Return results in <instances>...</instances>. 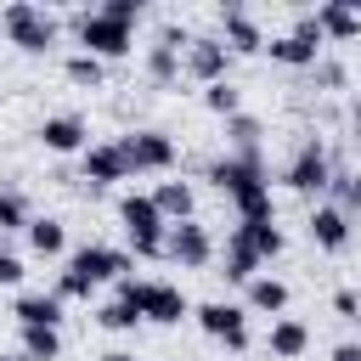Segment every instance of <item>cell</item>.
<instances>
[{
	"mask_svg": "<svg viewBox=\"0 0 361 361\" xmlns=\"http://www.w3.org/2000/svg\"><path fill=\"white\" fill-rule=\"evenodd\" d=\"M192 322L220 338L226 350H248V310L243 305H226V299H209V305H192Z\"/></svg>",
	"mask_w": 361,
	"mask_h": 361,
	"instance_id": "ba28073f",
	"label": "cell"
},
{
	"mask_svg": "<svg viewBox=\"0 0 361 361\" xmlns=\"http://www.w3.org/2000/svg\"><path fill=\"white\" fill-rule=\"evenodd\" d=\"M180 68H186L197 85H220V79L231 73V51H226V39H214V34H197V39L186 45Z\"/></svg>",
	"mask_w": 361,
	"mask_h": 361,
	"instance_id": "30bf717a",
	"label": "cell"
},
{
	"mask_svg": "<svg viewBox=\"0 0 361 361\" xmlns=\"http://www.w3.org/2000/svg\"><path fill=\"white\" fill-rule=\"evenodd\" d=\"M28 197L23 192H0V231H28Z\"/></svg>",
	"mask_w": 361,
	"mask_h": 361,
	"instance_id": "f546056e",
	"label": "cell"
},
{
	"mask_svg": "<svg viewBox=\"0 0 361 361\" xmlns=\"http://www.w3.org/2000/svg\"><path fill=\"white\" fill-rule=\"evenodd\" d=\"M11 316H17V327H62V299L56 293H17Z\"/></svg>",
	"mask_w": 361,
	"mask_h": 361,
	"instance_id": "e0dca14e",
	"label": "cell"
},
{
	"mask_svg": "<svg viewBox=\"0 0 361 361\" xmlns=\"http://www.w3.org/2000/svg\"><path fill=\"white\" fill-rule=\"evenodd\" d=\"M355 322H361V305H355Z\"/></svg>",
	"mask_w": 361,
	"mask_h": 361,
	"instance_id": "f35d334b",
	"label": "cell"
},
{
	"mask_svg": "<svg viewBox=\"0 0 361 361\" xmlns=\"http://www.w3.org/2000/svg\"><path fill=\"white\" fill-rule=\"evenodd\" d=\"M310 237H316V248L344 254V248H350V214L333 209V203H316V209H310Z\"/></svg>",
	"mask_w": 361,
	"mask_h": 361,
	"instance_id": "5bb4252c",
	"label": "cell"
},
{
	"mask_svg": "<svg viewBox=\"0 0 361 361\" xmlns=\"http://www.w3.org/2000/svg\"><path fill=\"white\" fill-rule=\"evenodd\" d=\"M0 28H6V39L17 45V51H51L56 45V17L45 11V6H34V0H11L6 11H0Z\"/></svg>",
	"mask_w": 361,
	"mask_h": 361,
	"instance_id": "277c9868",
	"label": "cell"
},
{
	"mask_svg": "<svg viewBox=\"0 0 361 361\" xmlns=\"http://www.w3.org/2000/svg\"><path fill=\"white\" fill-rule=\"evenodd\" d=\"M118 299L135 305L141 322H158V327H175V322L192 316V305H186V293H180L175 282H141V276H124V282H118Z\"/></svg>",
	"mask_w": 361,
	"mask_h": 361,
	"instance_id": "7a4b0ae2",
	"label": "cell"
},
{
	"mask_svg": "<svg viewBox=\"0 0 361 361\" xmlns=\"http://www.w3.org/2000/svg\"><path fill=\"white\" fill-rule=\"evenodd\" d=\"M102 361H135V355H130V350H107Z\"/></svg>",
	"mask_w": 361,
	"mask_h": 361,
	"instance_id": "8d00e7d4",
	"label": "cell"
},
{
	"mask_svg": "<svg viewBox=\"0 0 361 361\" xmlns=\"http://www.w3.org/2000/svg\"><path fill=\"white\" fill-rule=\"evenodd\" d=\"M180 56H186V51H175V45L152 39V45H147V73H152L158 85H175V79H180Z\"/></svg>",
	"mask_w": 361,
	"mask_h": 361,
	"instance_id": "484cf974",
	"label": "cell"
},
{
	"mask_svg": "<svg viewBox=\"0 0 361 361\" xmlns=\"http://www.w3.org/2000/svg\"><path fill=\"white\" fill-rule=\"evenodd\" d=\"M265 51H271V62H282V68H316V45H305V39H293V34L265 39Z\"/></svg>",
	"mask_w": 361,
	"mask_h": 361,
	"instance_id": "603a6c76",
	"label": "cell"
},
{
	"mask_svg": "<svg viewBox=\"0 0 361 361\" xmlns=\"http://www.w3.org/2000/svg\"><path fill=\"white\" fill-rule=\"evenodd\" d=\"M203 107H209L214 118H237V113H243V90H237L231 79H220V85H203Z\"/></svg>",
	"mask_w": 361,
	"mask_h": 361,
	"instance_id": "4316f807",
	"label": "cell"
},
{
	"mask_svg": "<svg viewBox=\"0 0 361 361\" xmlns=\"http://www.w3.org/2000/svg\"><path fill=\"white\" fill-rule=\"evenodd\" d=\"M96 322H102V327H113V333H130V327L141 322V310H135V305H124V299H107V305L96 310Z\"/></svg>",
	"mask_w": 361,
	"mask_h": 361,
	"instance_id": "4dcf8cb0",
	"label": "cell"
},
{
	"mask_svg": "<svg viewBox=\"0 0 361 361\" xmlns=\"http://www.w3.org/2000/svg\"><path fill=\"white\" fill-rule=\"evenodd\" d=\"M0 361H23V355H0Z\"/></svg>",
	"mask_w": 361,
	"mask_h": 361,
	"instance_id": "74e56055",
	"label": "cell"
},
{
	"mask_svg": "<svg viewBox=\"0 0 361 361\" xmlns=\"http://www.w3.org/2000/svg\"><path fill=\"white\" fill-rule=\"evenodd\" d=\"M118 220H124V237H130V248H135L141 259H164V231H169V220L158 214V203H152L147 192H124V197H118Z\"/></svg>",
	"mask_w": 361,
	"mask_h": 361,
	"instance_id": "3957f363",
	"label": "cell"
},
{
	"mask_svg": "<svg viewBox=\"0 0 361 361\" xmlns=\"http://www.w3.org/2000/svg\"><path fill=\"white\" fill-rule=\"evenodd\" d=\"M39 147L68 158V152H85V147H90V130H85L79 113H51V118L39 124Z\"/></svg>",
	"mask_w": 361,
	"mask_h": 361,
	"instance_id": "4fadbf2b",
	"label": "cell"
},
{
	"mask_svg": "<svg viewBox=\"0 0 361 361\" xmlns=\"http://www.w3.org/2000/svg\"><path fill=\"white\" fill-rule=\"evenodd\" d=\"M118 152H124L130 175H164V169H175V141L164 130H130V135H118Z\"/></svg>",
	"mask_w": 361,
	"mask_h": 361,
	"instance_id": "8992f818",
	"label": "cell"
},
{
	"mask_svg": "<svg viewBox=\"0 0 361 361\" xmlns=\"http://www.w3.org/2000/svg\"><path fill=\"white\" fill-rule=\"evenodd\" d=\"M62 73H68V79H73V85H90V90H96V85H102V79H107V62H96V56H90V51H73V56H68V62H62Z\"/></svg>",
	"mask_w": 361,
	"mask_h": 361,
	"instance_id": "83f0119b",
	"label": "cell"
},
{
	"mask_svg": "<svg viewBox=\"0 0 361 361\" xmlns=\"http://www.w3.org/2000/svg\"><path fill=\"white\" fill-rule=\"evenodd\" d=\"M265 344H271V355H276V361H299V355L310 350V327H305L299 316H276V322H271V333H265Z\"/></svg>",
	"mask_w": 361,
	"mask_h": 361,
	"instance_id": "2e32d148",
	"label": "cell"
},
{
	"mask_svg": "<svg viewBox=\"0 0 361 361\" xmlns=\"http://www.w3.org/2000/svg\"><path fill=\"white\" fill-rule=\"evenodd\" d=\"M282 180H288L299 197H316V192H327V186H333V164H327V147H322V141H305V147L288 158Z\"/></svg>",
	"mask_w": 361,
	"mask_h": 361,
	"instance_id": "9c48e42d",
	"label": "cell"
},
{
	"mask_svg": "<svg viewBox=\"0 0 361 361\" xmlns=\"http://www.w3.org/2000/svg\"><path fill=\"white\" fill-rule=\"evenodd\" d=\"M130 276V254L124 248H107V243H85L68 254L62 265V282H56V299H90L102 282H124Z\"/></svg>",
	"mask_w": 361,
	"mask_h": 361,
	"instance_id": "6da1fadb",
	"label": "cell"
},
{
	"mask_svg": "<svg viewBox=\"0 0 361 361\" xmlns=\"http://www.w3.org/2000/svg\"><path fill=\"white\" fill-rule=\"evenodd\" d=\"M220 28H226L220 39H226L231 56H237V51H243V56H248V51H265V34H259V23H254L243 6H226V11H220Z\"/></svg>",
	"mask_w": 361,
	"mask_h": 361,
	"instance_id": "9a60e30c",
	"label": "cell"
},
{
	"mask_svg": "<svg viewBox=\"0 0 361 361\" xmlns=\"http://www.w3.org/2000/svg\"><path fill=\"white\" fill-rule=\"evenodd\" d=\"M79 169H85L90 186H118V180H130V164H124L118 141H96V147H85V152H79Z\"/></svg>",
	"mask_w": 361,
	"mask_h": 361,
	"instance_id": "8fae6325",
	"label": "cell"
},
{
	"mask_svg": "<svg viewBox=\"0 0 361 361\" xmlns=\"http://www.w3.org/2000/svg\"><path fill=\"white\" fill-rule=\"evenodd\" d=\"M333 192H338V203H333V209H344V214H355V209H361V175H333Z\"/></svg>",
	"mask_w": 361,
	"mask_h": 361,
	"instance_id": "1f68e13d",
	"label": "cell"
},
{
	"mask_svg": "<svg viewBox=\"0 0 361 361\" xmlns=\"http://www.w3.org/2000/svg\"><path fill=\"white\" fill-rule=\"evenodd\" d=\"M79 51H90L96 62H118L135 51V28L102 11H79Z\"/></svg>",
	"mask_w": 361,
	"mask_h": 361,
	"instance_id": "5b68a950",
	"label": "cell"
},
{
	"mask_svg": "<svg viewBox=\"0 0 361 361\" xmlns=\"http://www.w3.org/2000/svg\"><path fill=\"white\" fill-rule=\"evenodd\" d=\"M17 282H23V259L0 248V288H17Z\"/></svg>",
	"mask_w": 361,
	"mask_h": 361,
	"instance_id": "836d02e7",
	"label": "cell"
},
{
	"mask_svg": "<svg viewBox=\"0 0 361 361\" xmlns=\"http://www.w3.org/2000/svg\"><path fill=\"white\" fill-rule=\"evenodd\" d=\"M23 237H28V248H34V254H45V259H56V254L68 248V226H62L56 214H34Z\"/></svg>",
	"mask_w": 361,
	"mask_h": 361,
	"instance_id": "44dd1931",
	"label": "cell"
},
{
	"mask_svg": "<svg viewBox=\"0 0 361 361\" xmlns=\"http://www.w3.org/2000/svg\"><path fill=\"white\" fill-rule=\"evenodd\" d=\"M164 259H175V265H186V271H203L209 259H214V237H209V226L192 214V220H175L169 231H164Z\"/></svg>",
	"mask_w": 361,
	"mask_h": 361,
	"instance_id": "52a82bcc",
	"label": "cell"
},
{
	"mask_svg": "<svg viewBox=\"0 0 361 361\" xmlns=\"http://www.w3.org/2000/svg\"><path fill=\"white\" fill-rule=\"evenodd\" d=\"M152 203H158V214L175 226V220H192V209H197V197H192V186L186 180H158V192H147Z\"/></svg>",
	"mask_w": 361,
	"mask_h": 361,
	"instance_id": "ffe728a7",
	"label": "cell"
},
{
	"mask_svg": "<svg viewBox=\"0 0 361 361\" xmlns=\"http://www.w3.org/2000/svg\"><path fill=\"white\" fill-rule=\"evenodd\" d=\"M316 28H322V39H355L361 34V6L327 0V6H316Z\"/></svg>",
	"mask_w": 361,
	"mask_h": 361,
	"instance_id": "ac0fdd59",
	"label": "cell"
},
{
	"mask_svg": "<svg viewBox=\"0 0 361 361\" xmlns=\"http://www.w3.org/2000/svg\"><path fill=\"white\" fill-rule=\"evenodd\" d=\"M209 180H214L226 197H237V192H248V186H265V164H259V158H237V152H226V158L209 164Z\"/></svg>",
	"mask_w": 361,
	"mask_h": 361,
	"instance_id": "7c38bea8",
	"label": "cell"
},
{
	"mask_svg": "<svg viewBox=\"0 0 361 361\" xmlns=\"http://www.w3.org/2000/svg\"><path fill=\"white\" fill-rule=\"evenodd\" d=\"M243 231H248V243H254L259 259H276V254L288 248V237L276 231V220H259V226H243Z\"/></svg>",
	"mask_w": 361,
	"mask_h": 361,
	"instance_id": "f1b7e54d",
	"label": "cell"
},
{
	"mask_svg": "<svg viewBox=\"0 0 361 361\" xmlns=\"http://www.w3.org/2000/svg\"><path fill=\"white\" fill-rule=\"evenodd\" d=\"M62 355V327H23V361H56Z\"/></svg>",
	"mask_w": 361,
	"mask_h": 361,
	"instance_id": "d4e9b609",
	"label": "cell"
},
{
	"mask_svg": "<svg viewBox=\"0 0 361 361\" xmlns=\"http://www.w3.org/2000/svg\"><path fill=\"white\" fill-rule=\"evenodd\" d=\"M259 118H248V113H237V118H226V141H231V152L237 158H259Z\"/></svg>",
	"mask_w": 361,
	"mask_h": 361,
	"instance_id": "cb8c5ba5",
	"label": "cell"
},
{
	"mask_svg": "<svg viewBox=\"0 0 361 361\" xmlns=\"http://www.w3.org/2000/svg\"><path fill=\"white\" fill-rule=\"evenodd\" d=\"M96 11H102V17H118V23H130V28H135V17H141V0H102Z\"/></svg>",
	"mask_w": 361,
	"mask_h": 361,
	"instance_id": "d6a6232c",
	"label": "cell"
},
{
	"mask_svg": "<svg viewBox=\"0 0 361 361\" xmlns=\"http://www.w3.org/2000/svg\"><path fill=\"white\" fill-rule=\"evenodd\" d=\"M259 265H265V259L254 254V243H248V231L237 226V231L226 237V276H231V282H254V276H259Z\"/></svg>",
	"mask_w": 361,
	"mask_h": 361,
	"instance_id": "d6986e66",
	"label": "cell"
},
{
	"mask_svg": "<svg viewBox=\"0 0 361 361\" xmlns=\"http://www.w3.org/2000/svg\"><path fill=\"white\" fill-rule=\"evenodd\" d=\"M243 288H248V305H243V310H265V316H282V310H288V282H282V276H265V271H259V276L243 282Z\"/></svg>",
	"mask_w": 361,
	"mask_h": 361,
	"instance_id": "7402d4cb",
	"label": "cell"
},
{
	"mask_svg": "<svg viewBox=\"0 0 361 361\" xmlns=\"http://www.w3.org/2000/svg\"><path fill=\"white\" fill-rule=\"evenodd\" d=\"M355 305H361V293H355V288H338V293H333V310H338L344 322H355Z\"/></svg>",
	"mask_w": 361,
	"mask_h": 361,
	"instance_id": "e575fe53",
	"label": "cell"
},
{
	"mask_svg": "<svg viewBox=\"0 0 361 361\" xmlns=\"http://www.w3.org/2000/svg\"><path fill=\"white\" fill-rule=\"evenodd\" d=\"M333 361H361V344H355V338H344V344H333Z\"/></svg>",
	"mask_w": 361,
	"mask_h": 361,
	"instance_id": "d590c367",
	"label": "cell"
}]
</instances>
